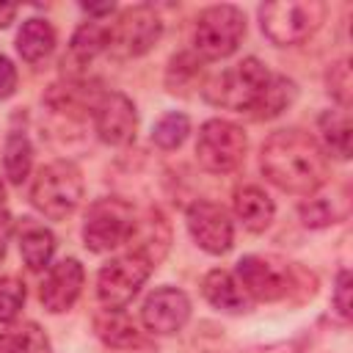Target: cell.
<instances>
[{
  "label": "cell",
  "mask_w": 353,
  "mask_h": 353,
  "mask_svg": "<svg viewBox=\"0 0 353 353\" xmlns=\"http://www.w3.org/2000/svg\"><path fill=\"white\" fill-rule=\"evenodd\" d=\"M262 174L279 190L309 196L328 179V154L303 130H279L262 143Z\"/></svg>",
  "instance_id": "6da1fadb"
},
{
  "label": "cell",
  "mask_w": 353,
  "mask_h": 353,
  "mask_svg": "<svg viewBox=\"0 0 353 353\" xmlns=\"http://www.w3.org/2000/svg\"><path fill=\"white\" fill-rule=\"evenodd\" d=\"M270 77H273V72L259 58H245L237 66H232L223 74H218L215 80H210L207 88H204V97L212 105L254 116V110L259 108V99H262Z\"/></svg>",
  "instance_id": "7a4b0ae2"
},
{
  "label": "cell",
  "mask_w": 353,
  "mask_h": 353,
  "mask_svg": "<svg viewBox=\"0 0 353 353\" xmlns=\"http://www.w3.org/2000/svg\"><path fill=\"white\" fill-rule=\"evenodd\" d=\"M325 19V3L320 0H279L259 6V25L262 33L279 44H301L306 41Z\"/></svg>",
  "instance_id": "3957f363"
},
{
  "label": "cell",
  "mask_w": 353,
  "mask_h": 353,
  "mask_svg": "<svg viewBox=\"0 0 353 353\" xmlns=\"http://www.w3.org/2000/svg\"><path fill=\"white\" fill-rule=\"evenodd\" d=\"M80 199H83V174L69 160H55L44 165L30 188L33 207L52 221L69 218L77 210Z\"/></svg>",
  "instance_id": "277c9868"
},
{
  "label": "cell",
  "mask_w": 353,
  "mask_h": 353,
  "mask_svg": "<svg viewBox=\"0 0 353 353\" xmlns=\"http://www.w3.org/2000/svg\"><path fill=\"white\" fill-rule=\"evenodd\" d=\"M245 36V14L237 6H210L199 14L193 28V50L204 61L229 58Z\"/></svg>",
  "instance_id": "5b68a950"
},
{
  "label": "cell",
  "mask_w": 353,
  "mask_h": 353,
  "mask_svg": "<svg viewBox=\"0 0 353 353\" xmlns=\"http://www.w3.org/2000/svg\"><path fill=\"white\" fill-rule=\"evenodd\" d=\"M132 232H135V212L124 199L108 196L88 207L83 223V240L88 251L94 254L113 251L121 243H130Z\"/></svg>",
  "instance_id": "8992f818"
},
{
  "label": "cell",
  "mask_w": 353,
  "mask_h": 353,
  "mask_svg": "<svg viewBox=\"0 0 353 353\" xmlns=\"http://www.w3.org/2000/svg\"><path fill=\"white\" fill-rule=\"evenodd\" d=\"M248 149V138L243 127L226 119H210L201 124L196 138V160L210 174H229L234 171Z\"/></svg>",
  "instance_id": "52a82bcc"
},
{
  "label": "cell",
  "mask_w": 353,
  "mask_h": 353,
  "mask_svg": "<svg viewBox=\"0 0 353 353\" xmlns=\"http://www.w3.org/2000/svg\"><path fill=\"white\" fill-rule=\"evenodd\" d=\"M152 273V262L135 251L110 259L97 276V298L108 312H121L143 287Z\"/></svg>",
  "instance_id": "ba28073f"
},
{
  "label": "cell",
  "mask_w": 353,
  "mask_h": 353,
  "mask_svg": "<svg viewBox=\"0 0 353 353\" xmlns=\"http://www.w3.org/2000/svg\"><path fill=\"white\" fill-rule=\"evenodd\" d=\"M108 33H110V44H116L124 55H143L157 44L163 33V22L149 6H132L121 11L119 22Z\"/></svg>",
  "instance_id": "9c48e42d"
},
{
  "label": "cell",
  "mask_w": 353,
  "mask_h": 353,
  "mask_svg": "<svg viewBox=\"0 0 353 353\" xmlns=\"http://www.w3.org/2000/svg\"><path fill=\"white\" fill-rule=\"evenodd\" d=\"M94 127H97L99 141H105L110 146L130 143L138 130V113H135L132 99L119 91L102 94L94 105Z\"/></svg>",
  "instance_id": "30bf717a"
},
{
  "label": "cell",
  "mask_w": 353,
  "mask_h": 353,
  "mask_svg": "<svg viewBox=\"0 0 353 353\" xmlns=\"http://www.w3.org/2000/svg\"><path fill=\"white\" fill-rule=\"evenodd\" d=\"M188 229L190 237L207 254H226L234 240V226L221 204L212 201H193L188 207Z\"/></svg>",
  "instance_id": "8fae6325"
},
{
  "label": "cell",
  "mask_w": 353,
  "mask_h": 353,
  "mask_svg": "<svg viewBox=\"0 0 353 353\" xmlns=\"http://www.w3.org/2000/svg\"><path fill=\"white\" fill-rule=\"evenodd\" d=\"M237 281L256 301H279L290 292V270L265 256H243L237 262Z\"/></svg>",
  "instance_id": "7c38bea8"
},
{
  "label": "cell",
  "mask_w": 353,
  "mask_h": 353,
  "mask_svg": "<svg viewBox=\"0 0 353 353\" xmlns=\"http://www.w3.org/2000/svg\"><path fill=\"white\" fill-rule=\"evenodd\" d=\"M141 320L152 334H176L190 320V298L176 287H160L143 301Z\"/></svg>",
  "instance_id": "4fadbf2b"
},
{
  "label": "cell",
  "mask_w": 353,
  "mask_h": 353,
  "mask_svg": "<svg viewBox=\"0 0 353 353\" xmlns=\"http://www.w3.org/2000/svg\"><path fill=\"white\" fill-rule=\"evenodd\" d=\"M83 281H85V273H83V265L77 259H61L50 268V273L44 276L41 281V290H39V298H41V306L52 314H61L66 309L74 306L80 290H83Z\"/></svg>",
  "instance_id": "5bb4252c"
},
{
  "label": "cell",
  "mask_w": 353,
  "mask_h": 353,
  "mask_svg": "<svg viewBox=\"0 0 353 353\" xmlns=\"http://www.w3.org/2000/svg\"><path fill=\"white\" fill-rule=\"evenodd\" d=\"M201 292L210 301V306H215L218 312L240 314L248 309V295L229 270H210L201 281Z\"/></svg>",
  "instance_id": "9a60e30c"
},
{
  "label": "cell",
  "mask_w": 353,
  "mask_h": 353,
  "mask_svg": "<svg viewBox=\"0 0 353 353\" xmlns=\"http://www.w3.org/2000/svg\"><path fill=\"white\" fill-rule=\"evenodd\" d=\"M234 215L248 232H265L276 215V207L262 188L245 185L234 190Z\"/></svg>",
  "instance_id": "2e32d148"
},
{
  "label": "cell",
  "mask_w": 353,
  "mask_h": 353,
  "mask_svg": "<svg viewBox=\"0 0 353 353\" xmlns=\"http://www.w3.org/2000/svg\"><path fill=\"white\" fill-rule=\"evenodd\" d=\"M110 47V33H108V28H102V25H97V22H85V25H80L77 30H74V36H72V41H69V55H63V66L69 63V66H74V69H80V66H88L102 50H108Z\"/></svg>",
  "instance_id": "e0dca14e"
},
{
  "label": "cell",
  "mask_w": 353,
  "mask_h": 353,
  "mask_svg": "<svg viewBox=\"0 0 353 353\" xmlns=\"http://www.w3.org/2000/svg\"><path fill=\"white\" fill-rule=\"evenodd\" d=\"M55 47V30L47 19H25L19 33H17V52L22 55V61L36 63L41 58H47Z\"/></svg>",
  "instance_id": "ac0fdd59"
},
{
  "label": "cell",
  "mask_w": 353,
  "mask_h": 353,
  "mask_svg": "<svg viewBox=\"0 0 353 353\" xmlns=\"http://www.w3.org/2000/svg\"><path fill=\"white\" fill-rule=\"evenodd\" d=\"M19 254L30 270H44L55 254V234L39 223L25 226V232L19 234Z\"/></svg>",
  "instance_id": "d6986e66"
},
{
  "label": "cell",
  "mask_w": 353,
  "mask_h": 353,
  "mask_svg": "<svg viewBox=\"0 0 353 353\" xmlns=\"http://www.w3.org/2000/svg\"><path fill=\"white\" fill-rule=\"evenodd\" d=\"M33 165V146L28 141L25 132H8L6 146H3V171L8 176V182L22 185L30 174Z\"/></svg>",
  "instance_id": "ffe728a7"
},
{
  "label": "cell",
  "mask_w": 353,
  "mask_h": 353,
  "mask_svg": "<svg viewBox=\"0 0 353 353\" xmlns=\"http://www.w3.org/2000/svg\"><path fill=\"white\" fill-rule=\"evenodd\" d=\"M320 135H323V143H325L323 152H331L339 160L350 157V121H347V113L325 110L320 116Z\"/></svg>",
  "instance_id": "44dd1931"
},
{
  "label": "cell",
  "mask_w": 353,
  "mask_h": 353,
  "mask_svg": "<svg viewBox=\"0 0 353 353\" xmlns=\"http://www.w3.org/2000/svg\"><path fill=\"white\" fill-rule=\"evenodd\" d=\"M295 94H298V88H295L292 80H287L284 74H273L268 88H265V94H262V99H259V108L254 110V119H273V116H279L295 99Z\"/></svg>",
  "instance_id": "7402d4cb"
},
{
  "label": "cell",
  "mask_w": 353,
  "mask_h": 353,
  "mask_svg": "<svg viewBox=\"0 0 353 353\" xmlns=\"http://www.w3.org/2000/svg\"><path fill=\"white\" fill-rule=\"evenodd\" d=\"M97 331L110 347H132V345L141 342V334H138L135 323L127 320L121 312H108L105 317H99Z\"/></svg>",
  "instance_id": "603a6c76"
},
{
  "label": "cell",
  "mask_w": 353,
  "mask_h": 353,
  "mask_svg": "<svg viewBox=\"0 0 353 353\" xmlns=\"http://www.w3.org/2000/svg\"><path fill=\"white\" fill-rule=\"evenodd\" d=\"M0 353H50V342L39 325L28 323L22 331L0 334Z\"/></svg>",
  "instance_id": "cb8c5ba5"
},
{
  "label": "cell",
  "mask_w": 353,
  "mask_h": 353,
  "mask_svg": "<svg viewBox=\"0 0 353 353\" xmlns=\"http://www.w3.org/2000/svg\"><path fill=\"white\" fill-rule=\"evenodd\" d=\"M190 132V119L185 113H165L154 130H152V141L160 146V149H176L185 143Z\"/></svg>",
  "instance_id": "d4e9b609"
},
{
  "label": "cell",
  "mask_w": 353,
  "mask_h": 353,
  "mask_svg": "<svg viewBox=\"0 0 353 353\" xmlns=\"http://www.w3.org/2000/svg\"><path fill=\"white\" fill-rule=\"evenodd\" d=\"M22 303H25V284L14 276H3L0 279V323L17 320Z\"/></svg>",
  "instance_id": "484cf974"
},
{
  "label": "cell",
  "mask_w": 353,
  "mask_h": 353,
  "mask_svg": "<svg viewBox=\"0 0 353 353\" xmlns=\"http://www.w3.org/2000/svg\"><path fill=\"white\" fill-rule=\"evenodd\" d=\"M350 85H353V80H350V61L342 58V61L334 63L331 72H328V91H331V97H334L342 108L350 105Z\"/></svg>",
  "instance_id": "4316f807"
},
{
  "label": "cell",
  "mask_w": 353,
  "mask_h": 353,
  "mask_svg": "<svg viewBox=\"0 0 353 353\" xmlns=\"http://www.w3.org/2000/svg\"><path fill=\"white\" fill-rule=\"evenodd\" d=\"M301 218L306 226H328L339 218V212L325 201V199H317V201H309L301 207Z\"/></svg>",
  "instance_id": "83f0119b"
},
{
  "label": "cell",
  "mask_w": 353,
  "mask_h": 353,
  "mask_svg": "<svg viewBox=\"0 0 353 353\" xmlns=\"http://www.w3.org/2000/svg\"><path fill=\"white\" fill-rule=\"evenodd\" d=\"M334 309L339 317H350V270H339L336 284H334Z\"/></svg>",
  "instance_id": "f1b7e54d"
},
{
  "label": "cell",
  "mask_w": 353,
  "mask_h": 353,
  "mask_svg": "<svg viewBox=\"0 0 353 353\" xmlns=\"http://www.w3.org/2000/svg\"><path fill=\"white\" fill-rule=\"evenodd\" d=\"M14 91H17V69L6 55H0V99H8Z\"/></svg>",
  "instance_id": "f546056e"
},
{
  "label": "cell",
  "mask_w": 353,
  "mask_h": 353,
  "mask_svg": "<svg viewBox=\"0 0 353 353\" xmlns=\"http://www.w3.org/2000/svg\"><path fill=\"white\" fill-rule=\"evenodd\" d=\"M11 229H14V221L8 212H0V259L6 256V245L11 240Z\"/></svg>",
  "instance_id": "4dcf8cb0"
},
{
  "label": "cell",
  "mask_w": 353,
  "mask_h": 353,
  "mask_svg": "<svg viewBox=\"0 0 353 353\" xmlns=\"http://www.w3.org/2000/svg\"><path fill=\"white\" fill-rule=\"evenodd\" d=\"M113 8H116L113 3H105V6H83V11L91 14V17H105V14H110Z\"/></svg>",
  "instance_id": "1f68e13d"
},
{
  "label": "cell",
  "mask_w": 353,
  "mask_h": 353,
  "mask_svg": "<svg viewBox=\"0 0 353 353\" xmlns=\"http://www.w3.org/2000/svg\"><path fill=\"white\" fill-rule=\"evenodd\" d=\"M17 14V6H0V28H6Z\"/></svg>",
  "instance_id": "d6a6232c"
},
{
  "label": "cell",
  "mask_w": 353,
  "mask_h": 353,
  "mask_svg": "<svg viewBox=\"0 0 353 353\" xmlns=\"http://www.w3.org/2000/svg\"><path fill=\"white\" fill-rule=\"evenodd\" d=\"M6 204V188H3V182H0V207Z\"/></svg>",
  "instance_id": "836d02e7"
}]
</instances>
